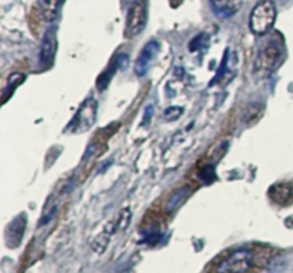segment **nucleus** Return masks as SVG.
<instances>
[{
  "label": "nucleus",
  "instance_id": "1",
  "mask_svg": "<svg viewBox=\"0 0 293 273\" xmlns=\"http://www.w3.org/2000/svg\"><path fill=\"white\" fill-rule=\"evenodd\" d=\"M276 20V5L273 0H259L252 10L249 27L252 33L263 36L273 27Z\"/></svg>",
  "mask_w": 293,
  "mask_h": 273
},
{
  "label": "nucleus",
  "instance_id": "12",
  "mask_svg": "<svg viewBox=\"0 0 293 273\" xmlns=\"http://www.w3.org/2000/svg\"><path fill=\"white\" fill-rule=\"evenodd\" d=\"M208 43H209V37L206 34L202 33L190 41V48L189 49L192 50V52H198V50L203 49V48H208Z\"/></svg>",
  "mask_w": 293,
  "mask_h": 273
},
{
  "label": "nucleus",
  "instance_id": "9",
  "mask_svg": "<svg viewBox=\"0 0 293 273\" xmlns=\"http://www.w3.org/2000/svg\"><path fill=\"white\" fill-rule=\"evenodd\" d=\"M210 6L213 9V12L220 17L233 16L239 9L236 0H210Z\"/></svg>",
  "mask_w": 293,
  "mask_h": 273
},
{
  "label": "nucleus",
  "instance_id": "5",
  "mask_svg": "<svg viewBox=\"0 0 293 273\" xmlns=\"http://www.w3.org/2000/svg\"><path fill=\"white\" fill-rule=\"evenodd\" d=\"M96 102L93 99H89L82 105V108L79 109L77 115L73 119V122L70 123L73 132H86L96 120Z\"/></svg>",
  "mask_w": 293,
  "mask_h": 273
},
{
  "label": "nucleus",
  "instance_id": "3",
  "mask_svg": "<svg viewBox=\"0 0 293 273\" xmlns=\"http://www.w3.org/2000/svg\"><path fill=\"white\" fill-rule=\"evenodd\" d=\"M253 257L246 249H237L222 260L218 266V273H246L252 267Z\"/></svg>",
  "mask_w": 293,
  "mask_h": 273
},
{
  "label": "nucleus",
  "instance_id": "13",
  "mask_svg": "<svg viewBox=\"0 0 293 273\" xmlns=\"http://www.w3.org/2000/svg\"><path fill=\"white\" fill-rule=\"evenodd\" d=\"M182 112H183V109L182 108H169L168 110H165V119L166 120H176L177 117L182 115Z\"/></svg>",
  "mask_w": 293,
  "mask_h": 273
},
{
  "label": "nucleus",
  "instance_id": "7",
  "mask_svg": "<svg viewBox=\"0 0 293 273\" xmlns=\"http://www.w3.org/2000/svg\"><path fill=\"white\" fill-rule=\"evenodd\" d=\"M58 50V39H56V30L49 29L42 40L40 46V63L43 67H49L55 60Z\"/></svg>",
  "mask_w": 293,
  "mask_h": 273
},
{
  "label": "nucleus",
  "instance_id": "6",
  "mask_svg": "<svg viewBox=\"0 0 293 273\" xmlns=\"http://www.w3.org/2000/svg\"><path fill=\"white\" fill-rule=\"evenodd\" d=\"M159 43L155 40L149 41L144 48L140 52V55H139V58L136 60V63H134V73L137 76H144L148 72H149V69L153 65V62H155V59L158 56V53H159Z\"/></svg>",
  "mask_w": 293,
  "mask_h": 273
},
{
  "label": "nucleus",
  "instance_id": "11",
  "mask_svg": "<svg viewBox=\"0 0 293 273\" xmlns=\"http://www.w3.org/2000/svg\"><path fill=\"white\" fill-rule=\"evenodd\" d=\"M25 79L26 76L22 75V73H15V75L10 76L8 80V86H6V89H5V96H6V93H13V90L16 89L20 83L25 82ZM5 96H3V98H5Z\"/></svg>",
  "mask_w": 293,
  "mask_h": 273
},
{
  "label": "nucleus",
  "instance_id": "2",
  "mask_svg": "<svg viewBox=\"0 0 293 273\" xmlns=\"http://www.w3.org/2000/svg\"><path fill=\"white\" fill-rule=\"evenodd\" d=\"M283 55V49L280 44H277L276 41H269L265 48H262L256 58V72L260 75H269L272 73L279 65L280 59Z\"/></svg>",
  "mask_w": 293,
  "mask_h": 273
},
{
  "label": "nucleus",
  "instance_id": "4",
  "mask_svg": "<svg viewBox=\"0 0 293 273\" xmlns=\"http://www.w3.org/2000/svg\"><path fill=\"white\" fill-rule=\"evenodd\" d=\"M148 22V10L143 0H136L129 9L127 22H126V34L129 37H134L142 33Z\"/></svg>",
  "mask_w": 293,
  "mask_h": 273
},
{
  "label": "nucleus",
  "instance_id": "8",
  "mask_svg": "<svg viewBox=\"0 0 293 273\" xmlns=\"http://www.w3.org/2000/svg\"><path fill=\"white\" fill-rule=\"evenodd\" d=\"M269 195L276 203L287 205L293 200V185L289 182L277 183L269 189Z\"/></svg>",
  "mask_w": 293,
  "mask_h": 273
},
{
  "label": "nucleus",
  "instance_id": "10",
  "mask_svg": "<svg viewBox=\"0 0 293 273\" xmlns=\"http://www.w3.org/2000/svg\"><path fill=\"white\" fill-rule=\"evenodd\" d=\"M65 0H43V16L46 20H55L58 17Z\"/></svg>",
  "mask_w": 293,
  "mask_h": 273
}]
</instances>
